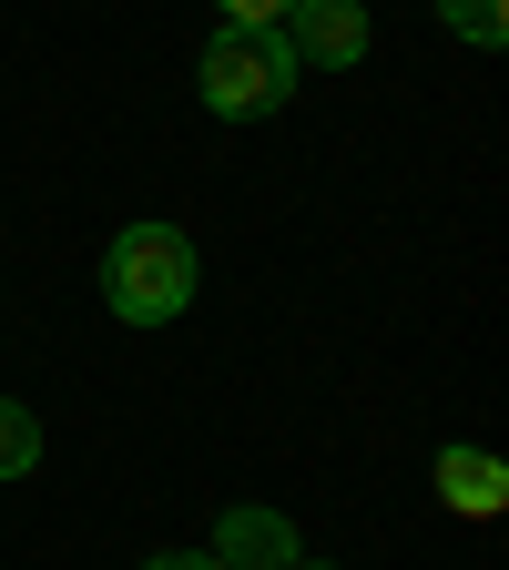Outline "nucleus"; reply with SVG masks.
Returning a JSON list of instances; mask_svg holds the SVG:
<instances>
[{
	"mask_svg": "<svg viewBox=\"0 0 509 570\" xmlns=\"http://www.w3.org/2000/svg\"><path fill=\"white\" fill-rule=\"evenodd\" d=\"M102 306L123 326H174L194 306V245L174 225H123V245H102Z\"/></svg>",
	"mask_w": 509,
	"mask_h": 570,
	"instance_id": "nucleus-1",
	"label": "nucleus"
},
{
	"mask_svg": "<svg viewBox=\"0 0 509 570\" xmlns=\"http://www.w3.org/2000/svg\"><path fill=\"white\" fill-rule=\"evenodd\" d=\"M194 82H204V112H225V122H265V112H285V92H296V61H285L275 31H214Z\"/></svg>",
	"mask_w": 509,
	"mask_h": 570,
	"instance_id": "nucleus-2",
	"label": "nucleus"
},
{
	"mask_svg": "<svg viewBox=\"0 0 509 570\" xmlns=\"http://www.w3.org/2000/svg\"><path fill=\"white\" fill-rule=\"evenodd\" d=\"M275 41L296 71H346V61H368V0H296L275 21Z\"/></svg>",
	"mask_w": 509,
	"mask_h": 570,
	"instance_id": "nucleus-3",
	"label": "nucleus"
},
{
	"mask_svg": "<svg viewBox=\"0 0 509 570\" xmlns=\"http://www.w3.org/2000/svg\"><path fill=\"white\" fill-rule=\"evenodd\" d=\"M214 560H225V570H296V530H285L275 510H225Z\"/></svg>",
	"mask_w": 509,
	"mask_h": 570,
	"instance_id": "nucleus-4",
	"label": "nucleus"
},
{
	"mask_svg": "<svg viewBox=\"0 0 509 570\" xmlns=\"http://www.w3.org/2000/svg\"><path fill=\"white\" fill-rule=\"evenodd\" d=\"M439 499H449L459 520H499L509 510V469L489 449H439Z\"/></svg>",
	"mask_w": 509,
	"mask_h": 570,
	"instance_id": "nucleus-5",
	"label": "nucleus"
},
{
	"mask_svg": "<svg viewBox=\"0 0 509 570\" xmlns=\"http://www.w3.org/2000/svg\"><path fill=\"white\" fill-rule=\"evenodd\" d=\"M41 469V417L21 397H0V479H31Z\"/></svg>",
	"mask_w": 509,
	"mask_h": 570,
	"instance_id": "nucleus-6",
	"label": "nucleus"
},
{
	"mask_svg": "<svg viewBox=\"0 0 509 570\" xmlns=\"http://www.w3.org/2000/svg\"><path fill=\"white\" fill-rule=\"evenodd\" d=\"M439 21H449L459 41H479V51H499V41H509V0H439Z\"/></svg>",
	"mask_w": 509,
	"mask_h": 570,
	"instance_id": "nucleus-7",
	"label": "nucleus"
},
{
	"mask_svg": "<svg viewBox=\"0 0 509 570\" xmlns=\"http://www.w3.org/2000/svg\"><path fill=\"white\" fill-rule=\"evenodd\" d=\"M214 11H225V31H275L296 0H214Z\"/></svg>",
	"mask_w": 509,
	"mask_h": 570,
	"instance_id": "nucleus-8",
	"label": "nucleus"
},
{
	"mask_svg": "<svg viewBox=\"0 0 509 570\" xmlns=\"http://www.w3.org/2000/svg\"><path fill=\"white\" fill-rule=\"evenodd\" d=\"M143 570H225L214 550H164V560H143Z\"/></svg>",
	"mask_w": 509,
	"mask_h": 570,
	"instance_id": "nucleus-9",
	"label": "nucleus"
},
{
	"mask_svg": "<svg viewBox=\"0 0 509 570\" xmlns=\"http://www.w3.org/2000/svg\"><path fill=\"white\" fill-rule=\"evenodd\" d=\"M296 570H316V560H296Z\"/></svg>",
	"mask_w": 509,
	"mask_h": 570,
	"instance_id": "nucleus-10",
	"label": "nucleus"
}]
</instances>
